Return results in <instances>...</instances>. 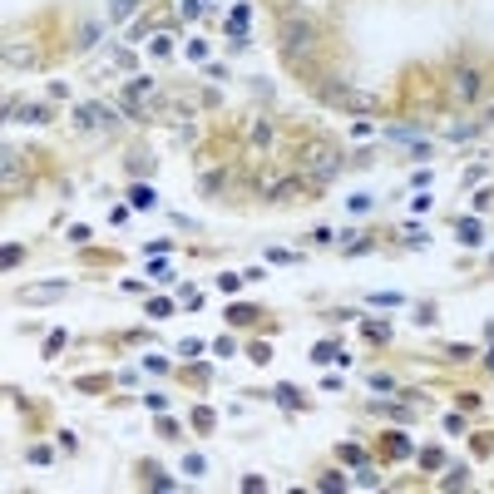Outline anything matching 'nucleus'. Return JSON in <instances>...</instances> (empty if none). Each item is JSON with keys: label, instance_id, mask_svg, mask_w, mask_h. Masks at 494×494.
Instances as JSON below:
<instances>
[{"label": "nucleus", "instance_id": "obj_1", "mask_svg": "<svg viewBox=\"0 0 494 494\" xmlns=\"http://www.w3.org/2000/svg\"><path fill=\"white\" fill-rule=\"evenodd\" d=\"M297 169H302V178L326 183V178H337V173H341V153H332V148H307V153L297 158Z\"/></svg>", "mask_w": 494, "mask_h": 494}, {"label": "nucleus", "instance_id": "obj_2", "mask_svg": "<svg viewBox=\"0 0 494 494\" xmlns=\"http://www.w3.org/2000/svg\"><path fill=\"white\" fill-rule=\"evenodd\" d=\"M282 45H287V54H292V60H297V54H311L316 30H311L307 20H282Z\"/></svg>", "mask_w": 494, "mask_h": 494}, {"label": "nucleus", "instance_id": "obj_3", "mask_svg": "<svg viewBox=\"0 0 494 494\" xmlns=\"http://www.w3.org/2000/svg\"><path fill=\"white\" fill-rule=\"evenodd\" d=\"M450 94H455L460 104H470V99L479 94V70H455V79H450Z\"/></svg>", "mask_w": 494, "mask_h": 494}, {"label": "nucleus", "instance_id": "obj_4", "mask_svg": "<svg viewBox=\"0 0 494 494\" xmlns=\"http://www.w3.org/2000/svg\"><path fill=\"white\" fill-rule=\"evenodd\" d=\"M326 99H337V104H346V109H376L371 94H356V89H346V84H332V89H326Z\"/></svg>", "mask_w": 494, "mask_h": 494}, {"label": "nucleus", "instance_id": "obj_5", "mask_svg": "<svg viewBox=\"0 0 494 494\" xmlns=\"http://www.w3.org/2000/svg\"><path fill=\"white\" fill-rule=\"evenodd\" d=\"M60 292H65V282H45V287H25L20 302H49V297H60Z\"/></svg>", "mask_w": 494, "mask_h": 494}, {"label": "nucleus", "instance_id": "obj_6", "mask_svg": "<svg viewBox=\"0 0 494 494\" xmlns=\"http://www.w3.org/2000/svg\"><path fill=\"white\" fill-rule=\"evenodd\" d=\"M79 119H84L89 129H94V124H99V129H109V109H99V104H84V109H79Z\"/></svg>", "mask_w": 494, "mask_h": 494}, {"label": "nucleus", "instance_id": "obj_7", "mask_svg": "<svg viewBox=\"0 0 494 494\" xmlns=\"http://www.w3.org/2000/svg\"><path fill=\"white\" fill-rule=\"evenodd\" d=\"M35 60V49H25V45H10L6 49V65H30Z\"/></svg>", "mask_w": 494, "mask_h": 494}, {"label": "nucleus", "instance_id": "obj_8", "mask_svg": "<svg viewBox=\"0 0 494 494\" xmlns=\"http://www.w3.org/2000/svg\"><path fill=\"white\" fill-rule=\"evenodd\" d=\"M242 25H247V6H238V10H233V20H228V35L238 40V35H242Z\"/></svg>", "mask_w": 494, "mask_h": 494}, {"label": "nucleus", "instance_id": "obj_9", "mask_svg": "<svg viewBox=\"0 0 494 494\" xmlns=\"http://www.w3.org/2000/svg\"><path fill=\"white\" fill-rule=\"evenodd\" d=\"M129 203H134V208H153V193H148V188H134V198H129Z\"/></svg>", "mask_w": 494, "mask_h": 494}, {"label": "nucleus", "instance_id": "obj_10", "mask_svg": "<svg viewBox=\"0 0 494 494\" xmlns=\"http://www.w3.org/2000/svg\"><path fill=\"white\" fill-rule=\"evenodd\" d=\"M489 366H494V356H489Z\"/></svg>", "mask_w": 494, "mask_h": 494}]
</instances>
